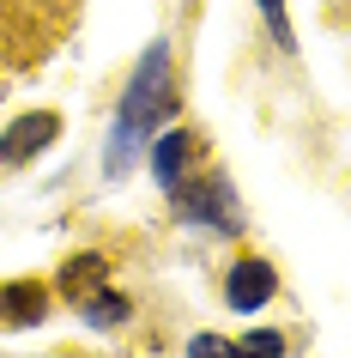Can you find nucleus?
I'll return each instance as SVG.
<instances>
[{
    "instance_id": "1",
    "label": "nucleus",
    "mask_w": 351,
    "mask_h": 358,
    "mask_svg": "<svg viewBox=\"0 0 351 358\" xmlns=\"http://www.w3.org/2000/svg\"><path fill=\"white\" fill-rule=\"evenodd\" d=\"M176 115V79H170V43H151L140 67H133L128 92H121V110H115V140H110V170H121L133 152L146 146L151 128H164Z\"/></svg>"
},
{
    "instance_id": "2",
    "label": "nucleus",
    "mask_w": 351,
    "mask_h": 358,
    "mask_svg": "<svg viewBox=\"0 0 351 358\" xmlns=\"http://www.w3.org/2000/svg\"><path fill=\"white\" fill-rule=\"evenodd\" d=\"M176 213L182 219H194V225H206V231H218V237H237L242 231V213H237V201H230V182L224 176H206V182H176Z\"/></svg>"
},
{
    "instance_id": "3",
    "label": "nucleus",
    "mask_w": 351,
    "mask_h": 358,
    "mask_svg": "<svg viewBox=\"0 0 351 358\" xmlns=\"http://www.w3.org/2000/svg\"><path fill=\"white\" fill-rule=\"evenodd\" d=\"M55 134H61V115L55 110H24L13 128L0 134V170H24L37 152L55 146Z\"/></svg>"
},
{
    "instance_id": "4",
    "label": "nucleus",
    "mask_w": 351,
    "mask_h": 358,
    "mask_svg": "<svg viewBox=\"0 0 351 358\" xmlns=\"http://www.w3.org/2000/svg\"><path fill=\"white\" fill-rule=\"evenodd\" d=\"M278 298V273L267 255H242L230 273H224V303L237 310V316H248V310H267V303Z\"/></svg>"
},
{
    "instance_id": "5",
    "label": "nucleus",
    "mask_w": 351,
    "mask_h": 358,
    "mask_svg": "<svg viewBox=\"0 0 351 358\" xmlns=\"http://www.w3.org/2000/svg\"><path fill=\"white\" fill-rule=\"evenodd\" d=\"M146 164H151V182H164V189L188 182V164H194V128H164L158 140H151Z\"/></svg>"
},
{
    "instance_id": "6",
    "label": "nucleus",
    "mask_w": 351,
    "mask_h": 358,
    "mask_svg": "<svg viewBox=\"0 0 351 358\" xmlns=\"http://www.w3.org/2000/svg\"><path fill=\"white\" fill-rule=\"evenodd\" d=\"M43 316H49V285H37V280L0 285V328H37Z\"/></svg>"
},
{
    "instance_id": "7",
    "label": "nucleus",
    "mask_w": 351,
    "mask_h": 358,
    "mask_svg": "<svg viewBox=\"0 0 351 358\" xmlns=\"http://www.w3.org/2000/svg\"><path fill=\"white\" fill-rule=\"evenodd\" d=\"M103 285H110V262H103V255H67V262H61V292L73 303H85L91 292H103Z\"/></svg>"
},
{
    "instance_id": "8",
    "label": "nucleus",
    "mask_w": 351,
    "mask_h": 358,
    "mask_svg": "<svg viewBox=\"0 0 351 358\" xmlns=\"http://www.w3.org/2000/svg\"><path fill=\"white\" fill-rule=\"evenodd\" d=\"M79 316L91 322V328H121V322L133 316V303L121 298V292H110V285H103V292H91V298L79 303Z\"/></svg>"
},
{
    "instance_id": "9",
    "label": "nucleus",
    "mask_w": 351,
    "mask_h": 358,
    "mask_svg": "<svg viewBox=\"0 0 351 358\" xmlns=\"http://www.w3.org/2000/svg\"><path fill=\"white\" fill-rule=\"evenodd\" d=\"M237 346H242L248 358H285V346H291V340L278 334V328H248V334H242Z\"/></svg>"
},
{
    "instance_id": "10",
    "label": "nucleus",
    "mask_w": 351,
    "mask_h": 358,
    "mask_svg": "<svg viewBox=\"0 0 351 358\" xmlns=\"http://www.w3.org/2000/svg\"><path fill=\"white\" fill-rule=\"evenodd\" d=\"M188 358H248L237 340H218V334H194L188 340Z\"/></svg>"
},
{
    "instance_id": "11",
    "label": "nucleus",
    "mask_w": 351,
    "mask_h": 358,
    "mask_svg": "<svg viewBox=\"0 0 351 358\" xmlns=\"http://www.w3.org/2000/svg\"><path fill=\"white\" fill-rule=\"evenodd\" d=\"M260 13H267V31H273V43H278V49H297V37H291V13H285V0H260Z\"/></svg>"
}]
</instances>
